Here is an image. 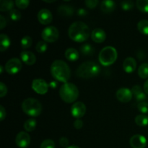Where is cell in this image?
<instances>
[{"mask_svg": "<svg viewBox=\"0 0 148 148\" xmlns=\"http://www.w3.org/2000/svg\"><path fill=\"white\" fill-rule=\"evenodd\" d=\"M68 35L74 41L83 42L89 38L90 29L83 22H75L69 26Z\"/></svg>", "mask_w": 148, "mask_h": 148, "instance_id": "cell-1", "label": "cell"}, {"mask_svg": "<svg viewBox=\"0 0 148 148\" xmlns=\"http://www.w3.org/2000/svg\"><path fill=\"white\" fill-rule=\"evenodd\" d=\"M51 73L55 79L66 83L70 78V69L67 64L62 60H56L51 66Z\"/></svg>", "mask_w": 148, "mask_h": 148, "instance_id": "cell-2", "label": "cell"}, {"mask_svg": "<svg viewBox=\"0 0 148 148\" xmlns=\"http://www.w3.org/2000/svg\"><path fill=\"white\" fill-rule=\"evenodd\" d=\"M101 71L100 66L95 62H85L78 67L77 75L79 77L88 79L97 76Z\"/></svg>", "mask_w": 148, "mask_h": 148, "instance_id": "cell-3", "label": "cell"}, {"mask_svg": "<svg viewBox=\"0 0 148 148\" xmlns=\"http://www.w3.org/2000/svg\"><path fill=\"white\" fill-rule=\"evenodd\" d=\"M59 95L61 98L64 102L71 103L77 99L79 96V90L75 85L70 82L64 83L59 90Z\"/></svg>", "mask_w": 148, "mask_h": 148, "instance_id": "cell-4", "label": "cell"}, {"mask_svg": "<svg viewBox=\"0 0 148 148\" xmlns=\"http://www.w3.org/2000/svg\"><path fill=\"white\" fill-rule=\"evenodd\" d=\"M22 109L27 115L38 116L42 111V106L38 100L33 98H26L22 103Z\"/></svg>", "mask_w": 148, "mask_h": 148, "instance_id": "cell-5", "label": "cell"}, {"mask_svg": "<svg viewBox=\"0 0 148 148\" xmlns=\"http://www.w3.org/2000/svg\"><path fill=\"white\" fill-rule=\"evenodd\" d=\"M117 59V51L113 46H106L99 53V62L103 66H110Z\"/></svg>", "mask_w": 148, "mask_h": 148, "instance_id": "cell-6", "label": "cell"}, {"mask_svg": "<svg viewBox=\"0 0 148 148\" xmlns=\"http://www.w3.org/2000/svg\"><path fill=\"white\" fill-rule=\"evenodd\" d=\"M59 33L58 29L54 26H49L43 29L41 33V37L43 40L49 43H53L58 40Z\"/></svg>", "mask_w": 148, "mask_h": 148, "instance_id": "cell-7", "label": "cell"}, {"mask_svg": "<svg viewBox=\"0 0 148 148\" xmlns=\"http://www.w3.org/2000/svg\"><path fill=\"white\" fill-rule=\"evenodd\" d=\"M23 64L17 58H12L10 59L5 64V70L10 75H15L18 73L22 69Z\"/></svg>", "mask_w": 148, "mask_h": 148, "instance_id": "cell-8", "label": "cell"}, {"mask_svg": "<svg viewBox=\"0 0 148 148\" xmlns=\"http://www.w3.org/2000/svg\"><path fill=\"white\" fill-rule=\"evenodd\" d=\"M32 88L35 92L40 95H44L48 92L49 85L43 79H36L33 81Z\"/></svg>", "mask_w": 148, "mask_h": 148, "instance_id": "cell-9", "label": "cell"}, {"mask_svg": "<svg viewBox=\"0 0 148 148\" xmlns=\"http://www.w3.org/2000/svg\"><path fill=\"white\" fill-rule=\"evenodd\" d=\"M86 106L82 102H76L71 108V113L75 118L80 119L86 113Z\"/></svg>", "mask_w": 148, "mask_h": 148, "instance_id": "cell-10", "label": "cell"}, {"mask_svg": "<svg viewBox=\"0 0 148 148\" xmlns=\"http://www.w3.org/2000/svg\"><path fill=\"white\" fill-rule=\"evenodd\" d=\"M15 143L17 146L20 148H26L28 147L30 143V137L29 134L25 132H20L16 136Z\"/></svg>", "mask_w": 148, "mask_h": 148, "instance_id": "cell-11", "label": "cell"}, {"mask_svg": "<svg viewBox=\"0 0 148 148\" xmlns=\"http://www.w3.org/2000/svg\"><path fill=\"white\" fill-rule=\"evenodd\" d=\"M130 143L132 148H145L147 145V139L141 134H135L131 137Z\"/></svg>", "mask_w": 148, "mask_h": 148, "instance_id": "cell-12", "label": "cell"}, {"mask_svg": "<svg viewBox=\"0 0 148 148\" xmlns=\"http://www.w3.org/2000/svg\"><path fill=\"white\" fill-rule=\"evenodd\" d=\"M132 90L126 88L119 89L116 94L117 99L122 103H127L131 101L132 98Z\"/></svg>", "mask_w": 148, "mask_h": 148, "instance_id": "cell-13", "label": "cell"}, {"mask_svg": "<svg viewBox=\"0 0 148 148\" xmlns=\"http://www.w3.org/2000/svg\"><path fill=\"white\" fill-rule=\"evenodd\" d=\"M38 19L41 24L48 25L51 23L53 20V15L50 10L47 9H42L38 14Z\"/></svg>", "mask_w": 148, "mask_h": 148, "instance_id": "cell-14", "label": "cell"}, {"mask_svg": "<svg viewBox=\"0 0 148 148\" xmlns=\"http://www.w3.org/2000/svg\"><path fill=\"white\" fill-rule=\"evenodd\" d=\"M22 61L27 65H33L36 62V56L33 52L23 51L20 53Z\"/></svg>", "mask_w": 148, "mask_h": 148, "instance_id": "cell-15", "label": "cell"}, {"mask_svg": "<svg viewBox=\"0 0 148 148\" xmlns=\"http://www.w3.org/2000/svg\"><path fill=\"white\" fill-rule=\"evenodd\" d=\"M91 38L95 43H103L106 38V34L103 29L95 28L92 32Z\"/></svg>", "mask_w": 148, "mask_h": 148, "instance_id": "cell-16", "label": "cell"}, {"mask_svg": "<svg viewBox=\"0 0 148 148\" xmlns=\"http://www.w3.org/2000/svg\"><path fill=\"white\" fill-rule=\"evenodd\" d=\"M123 68L127 73H132L137 68V62L135 59L132 57L126 58L123 63Z\"/></svg>", "mask_w": 148, "mask_h": 148, "instance_id": "cell-17", "label": "cell"}, {"mask_svg": "<svg viewBox=\"0 0 148 148\" xmlns=\"http://www.w3.org/2000/svg\"><path fill=\"white\" fill-rule=\"evenodd\" d=\"M58 13L63 17H71L74 13L73 7L71 6L62 4L59 7L57 10Z\"/></svg>", "mask_w": 148, "mask_h": 148, "instance_id": "cell-18", "label": "cell"}, {"mask_svg": "<svg viewBox=\"0 0 148 148\" xmlns=\"http://www.w3.org/2000/svg\"><path fill=\"white\" fill-rule=\"evenodd\" d=\"M116 8V3L111 0H106L103 1L101 4V9L103 12L110 13L112 12Z\"/></svg>", "mask_w": 148, "mask_h": 148, "instance_id": "cell-19", "label": "cell"}, {"mask_svg": "<svg viewBox=\"0 0 148 148\" xmlns=\"http://www.w3.org/2000/svg\"><path fill=\"white\" fill-rule=\"evenodd\" d=\"M79 53L77 51V50H76L75 49L73 48H69L67 49L65 51V57L66 58V59H68L69 61L71 62H75L77 61L79 59Z\"/></svg>", "mask_w": 148, "mask_h": 148, "instance_id": "cell-20", "label": "cell"}, {"mask_svg": "<svg viewBox=\"0 0 148 148\" xmlns=\"http://www.w3.org/2000/svg\"><path fill=\"white\" fill-rule=\"evenodd\" d=\"M11 41L8 36L6 34L1 33L0 35V51L1 52L4 51L10 47Z\"/></svg>", "mask_w": 148, "mask_h": 148, "instance_id": "cell-21", "label": "cell"}, {"mask_svg": "<svg viewBox=\"0 0 148 148\" xmlns=\"http://www.w3.org/2000/svg\"><path fill=\"white\" fill-rule=\"evenodd\" d=\"M14 2L11 0H1L0 1V11L5 12L12 10Z\"/></svg>", "mask_w": 148, "mask_h": 148, "instance_id": "cell-22", "label": "cell"}, {"mask_svg": "<svg viewBox=\"0 0 148 148\" xmlns=\"http://www.w3.org/2000/svg\"><path fill=\"white\" fill-rule=\"evenodd\" d=\"M137 29L141 33L148 36V20H140L137 24Z\"/></svg>", "mask_w": 148, "mask_h": 148, "instance_id": "cell-23", "label": "cell"}, {"mask_svg": "<svg viewBox=\"0 0 148 148\" xmlns=\"http://www.w3.org/2000/svg\"><path fill=\"white\" fill-rule=\"evenodd\" d=\"M80 51L83 55H85V56H90V55H92L94 53L95 49H94V48L90 44L86 43V44H84L83 46H81Z\"/></svg>", "mask_w": 148, "mask_h": 148, "instance_id": "cell-24", "label": "cell"}, {"mask_svg": "<svg viewBox=\"0 0 148 148\" xmlns=\"http://www.w3.org/2000/svg\"><path fill=\"white\" fill-rule=\"evenodd\" d=\"M135 122L140 127H146L148 125V116L144 114H140L136 116Z\"/></svg>", "mask_w": 148, "mask_h": 148, "instance_id": "cell-25", "label": "cell"}, {"mask_svg": "<svg viewBox=\"0 0 148 148\" xmlns=\"http://www.w3.org/2000/svg\"><path fill=\"white\" fill-rule=\"evenodd\" d=\"M138 75L143 79H146L148 77V64H142L138 69Z\"/></svg>", "mask_w": 148, "mask_h": 148, "instance_id": "cell-26", "label": "cell"}, {"mask_svg": "<svg viewBox=\"0 0 148 148\" xmlns=\"http://www.w3.org/2000/svg\"><path fill=\"white\" fill-rule=\"evenodd\" d=\"M36 124H37V123H36V119H30L24 123V128L27 132H33L36 129Z\"/></svg>", "mask_w": 148, "mask_h": 148, "instance_id": "cell-27", "label": "cell"}, {"mask_svg": "<svg viewBox=\"0 0 148 148\" xmlns=\"http://www.w3.org/2000/svg\"><path fill=\"white\" fill-rule=\"evenodd\" d=\"M136 4L140 11L148 13V0H137Z\"/></svg>", "mask_w": 148, "mask_h": 148, "instance_id": "cell-28", "label": "cell"}, {"mask_svg": "<svg viewBox=\"0 0 148 148\" xmlns=\"http://www.w3.org/2000/svg\"><path fill=\"white\" fill-rule=\"evenodd\" d=\"M33 40L31 38L28 36L23 37L21 40V46L23 49H27L32 46Z\"/></svg>", "mask_w": 148, "mask_h": 148, "instance_id": "cell-29", "label": "cell"}, {"mask_svg": "<svg viewBox=\"0 0 148 148\" xmlns=\"http://www.w3.org/2000/svg\"><path fill=\"white\" fill-rule=\"evenodd\" d=\"M47 43L46 41H44V40H40L36 45V49L38 53H44L47 50Z\"/></svg>", "mask_w": 148, "mask_h": 148, "instance_id": "cell-30", "label": "cell"}, {"mask_svg": "<svg viewBox=\"0 0 148 148\" xmlns=\"http://www.w3.org/2000/svg\"><path fill=\"white\" fill-rule=\"evenodd\" d=\"M9 14H10V18L14 21H18L21 19V13L15 9H12V10H10Z\"/></svg>", "mask_w": 148, "mask_h": 148, "instance_id": "cell-31", "label": "cell"}, {"mask_svg": "<svg viewBox=\"0 0 148 148\" xmlns=\"http://www.w3.org/2000/svg\"><path fill=\"white\" fill-rule=\"evenodd\" d=\"M121 7L124 10H130L134 7V1L126 0L121 2Z\"/></svg>", "mask_w": 148, "mask_h": 148, "instance_id": "cell-32", "label": "cell"}, {"mask_svg": "<svg viewBox=\"0 0 148 148\" xmlns=\"http://www.w3.org/2000/svg\"><path fill=\"white\" fill-rule=\"evenodd\" d=\"M40 148H55V143L52 140H46L41 143Z\"/></svg>", "mask_w": 148, "mask_h": 148, "instance_id": "cell-33", "label": "cell"}, {"mask_svg": "<svg viewBox=\"0 0 148 148\" xmlns=\"http://www.w3.org/2000/svg\"><path fill=\"white\" fill-rule=\"evenodd\" d=\"M30 1L28 0H16L15 4L18 8L25 9L28 7Z\"/></svg>", "mask_w": 148, "mask_h": 148, "instance_id": "cell-34", "label": "cell"}, {"mask_svg": "<svg viewBox=\"0 0 148 148\" xmlns=\"http://www.w3.org/2000/svg\"><path fill=\"white\" fill-rule=\"evenodd\" d=\"M137 108L140 112L143 114H147L148 113V103L140 102L137 105Z\"/></svg>", "mask_w": 148, "mask_h": 148, "instance_id": "cell-35", "label": "cell"}, {"mask_svg": "<svg viewBox=\"0 0 148 148\" xmlns=\"http://www.w3.org/2000/svg\"><path fill=\"white\" fill-rule=\"evenodd\" d=\"M98 3H99V1L98 0H86L85 1V5L90 9H93L95 7H96Z\"/></svg>", "mask_w": 148, "mask_h": 148, "instance_id": "cell-36", "label": "cell"}, {"mask_svg": "<svg viewBox=\"0 0 148 148\" xmlns=\"http://www.w3.org/2000/svg\"><path fill=\"white\" fill-rule=\"evenodd\" d=\"M132 92L133 95H134V96H137V95H140V93L143 92V90H142L141 87L140 85H134L132 88Z\"/></svg>", "mask_w": 148, "mask_h": 148, "instance_id": "cell-37", "label": "cell"}, {"mask_svg": "<svg viewBox=\"0 0 148 148\" xmlns=\"http://www.w3.org/2000/svg\"><path fill=\"white\" fill-rule=\"evenodd\" d=\"M7 93V86L3 82H0V97L3 98Z\"/></svg>", "mask_w": 148, "mask_h": 148, "instance_id": "cell-38", "label": "cell"}, {"mask_svg": "<svg viewBox=\"0 0 148 148\" xmlns=\"http://www.w3.org/2000/svg\"><path fill=\"white\" fill-rule=\"evenodd\" d=\"M59 144L62 147H69V140L66 137H61L59 140Z\"/></svg>", "mask_w": 148, "mask_h": 148, "instance_id": "cell-39", "label": "cell"}, {"mask_svg": "<svg viewBox=\"0 0 148 148\" xmlns=\"http://www.w3.org/2000/svg\"><path fill=\"white\" fill-rule=\"evenodd\" d=\"M74 127L77 130H80L83 127V122H82V120L77 119L74 122Z\"/></svg>", "mask_w": 148, "mask_h": 148, "instance_id": "cell-40", "label": "cell"}, {"mask_svg": "<svg viewBox=\"0 0 148 148\" xmlns=\"http://www.w3.org/2000/svg\"><path fill=\"white\" fill-rule=\"evenodd\" d=\"M6 115H7L6 110L4 109L2 106H0V121H2L6 117Z\"/></svg>", "mask_w": 148, "mask_h": 148, "instance_id": "cell-41", "label": "cell"}, {"mask_svg": "<svg viewBox=\"0 0 148 148\" xmlns=\"http://www.w3.org/2000/svg\"><path fill=\"white\" fill-rule=\"evenodd\" d=\"M7 25V21L2 15H0V29L3 30L4 27Z\"/></svg>", "mask_w": 148, "mask_h": 148, "instance_id": "cell-42", "label": "cell"}, {"mask_svg": "<svg viewBox=\"0 0 148 148\" xmlns=\"http://www.w3.org/2000/svg\"><path fill=\"white\" fill-rule=\"evenodd\" d=\"M77 14L79 16H81V17H84V16H86L88 14V12L84 9H79L77 11Z\"/></svg>", "mask_w": 148, "mask_h": 148, "instance_id": "cell-43", "label": "cell"}, {"mask_svg": "<svg viewBox=\"0 0 148 148\" xmlns=\"http://www.w3.org/2000/svg\"><path fill=\"white\" fill-rule=\"evenodd\" d=\"M144 90L145 92L148 95V79L147 81H145V82L144 84Z\"/></svg>", "mask_w": 148, "mask_h": 148, "instance_id": "cell-44", "label": "cell"}, {"mask_svg": "<svg viewBox=\"0 0 148 148\" xmlns=\"http://www.w3.org/2000/svg\"><path fill=\"white\" fill-rule=\"evenodd\" d=\"M49 85H50L51 88H56V87L57 86V82H56V81H52V82H50V84H49Z\"/></svg>", "mask_w": 148, "mask_h": 148, "instance_id": "cell-45", "label": "cell"}, {"mask_svg": "<svg viewBox=\"0 0 148 148\" xmlns=\"http://www.w3.org/2000/svg\"><path fill=\"white\" fill-rule=\"evenodd\" d=\"M66 148H80V147H79L78 146H76V145H71V146H69V147Z\"/></svg>", "mask_w": 148, "mask_h": 148, "instance_id": "cell-46", "label": "cell"}, {"mask_svg": "<svg viewBox=\"0 0 148 148\" xmlns=\"http://www.w3.org/2000/svg\"><path fill=\"white\" fill-rule=\"evenodd\" d=\"M2 72H3V66H0V72H1V74H2Z\"/></svg>", "mask_w": 148, "mask_h": 148, "instance_id": "cell-47", "label": "cell"}, {"mask_svg": "<svg viewBox=\"0 0 148 148\" xmlns=\"http://www.w3.org/2000/svg\"><path fill=\"white\" fill-rule=\"evenodd\" d=\"M45 2H53V1H47V0H46V1H44Z\"/></svg>", "mask_w": 148, "mask_h": 148, "instance_id": "cell-48", "label": "cell"}]
</instances>
